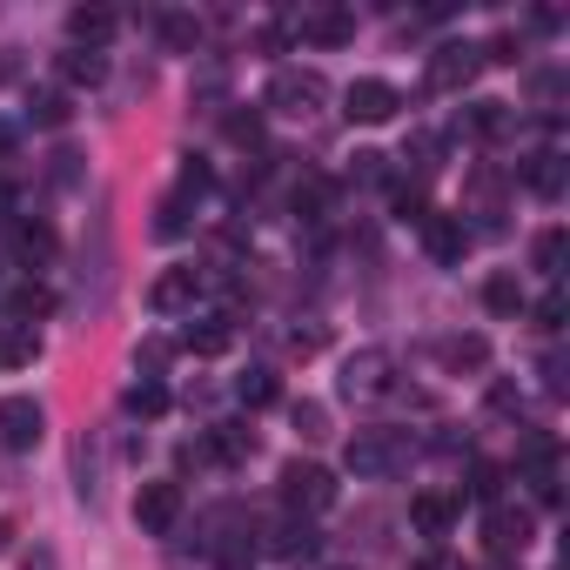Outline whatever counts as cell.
<instances>
[{
  "label": "cell",
  "instance_id": "obj_1",
  "mask_svg": "<svg viewBox=\"0 0 570 570\" xmlns=\"http://www.w3.org/2000/svg\"><path fill=\"white\" fill-rule=\"evenodd\" d=\"M323 101H330V81H323L316 68H282V75L268 81V108H275V115H296V121H309Z\"/></svg>",
  "mask_w": 570,
  "mask_h": 570
},
{
  "label": "cell",
  "instance_id": "obj_2",
  "mask_svg": "<svg viewBox=\"0 0 570 570\" xmlns=\"http://www.w3.org/2000/svg\"><path fill=\"white\" fill-rule=\"evenodd\" d=\"M410 463V436L403 430H356L350 436V470L356 476H390Z\"/></svg>",
  "mask_w": 570,
  "mask_h": 570
},
{
  "label": "cell",
  "instance_id": "obj_3",
  "mask_svg": "<svg viewBox=\"0 0 570 570\" xmlns=\"http://www.w3.org/2000/svg\"><path fill=\"white\" fill-rule=\"evenodd\" d=\"M390 390H396V356H390V350H356V356L343 363V396L376 403V396H390Z\"/></svg>",
  "mask_w": 570,
  "mask_h": 570
},
{
  "label": "cell",
  "instance_id": "obj_4",
  "mask_svg": "<svg viewBox=\"0 0 570 570\" xmlns=\"http://www.w3.org/2000/svg\"><path fill=\"white\" fill-rule=\"evenodd\" d=\"M282 503L289 510H330L336 503V476L323 463H282Z\"/></svg>",
  "mask_w": 570,
  "mask_h": 570
},
{
  "label": "cell",
  "instance_id": "obj_5",
  "mask_svg": "<svg viewBox=\"0 0 570 570\" xmlns=\"http://www.w3.org/2000/svg\"><path fill=\"white\" fill-rule=\"evenodd\" d=\"M48 430V410L35 396H0V443L8 450H35Z\"/></svg>",
  "mask_w": 570,
  "mask_h": 570
},
{
  "label": "cell",
  "instance_id": "obj_6",
  "mask_svg": "<svg viewBox=\"0 0 570 570\" xmlns=\"http://www.w3.org/2000/svg\"><path fill=\"white\" fill-rule=\"evenodd\" d=\"M476 68H483V48L450 41V48H436V55H430V88H436V95H456V88H470V81H476Z\"/></svg>",
  "mask_w": 570,
  "mask_h": 570
},
{
  "label": "cell",
  "instance_id": "obj_7",
  "mask_svg": "<svg viewBox=\"0 0 570 570\" xmlns=\"http://www.w3.org/2000/svg\"><path fill=\"white\" fill-rule=\"evenodd\" d=\"M396 108H403V95H396L390 81H350V95H343V115H350V121H363V128L396 121Z\"/></svg>",
  "mask_w": 570,
  "mask_h": 570
},
{
  "label": "cell",
  "instance_id": "obj_8",
  "mask_svg": "<svg viewBox=\"0 0 570 570\" xmlns=\"http://www.w3.org/2000/svg\"><path fill=\"white\" fill-rule=\"evenodd\" d=\"M135 523H141L148 537H168V530L181 523V483H141V497H135Z\"/></svg>",
  "mask_w": 570,
  "mask_h": 570
},
{
  "label": "cell",
  "instance_id": "obj_9",
  "mask_svg": "<svg viewBox=\"0 0 570 570\" xmlns=\"http://www.w3.org/2000/svg\"><path fill=\"white\" fill-rule=\"evenodd\" d=\"M416 228H423V248H430L443 268H456V262L470 255V228H463V215H423Z\"/></svg>",
  "mask_w": 570,
  "mask_h": 570
},
{
  "label": "cell",
  "instance_id": "obj_10",
  "mask_svg": "<svg viewBox=\"0 0 570 570\" xmlns=\"http://www.w3.org/2000/svg\"><path fill=\"white\" fill-rule=\"evenodd\" d=\"M195 296H202V275H195V268H168V275L155 282V289H148V303H155L161 316H175V309H188Z\"/></svg>",
  "mask_w": 570,
  "mask_h": 570
},
{
  "label": "cell",
  "instance_id": "obj_11",
  "mask_svg": "<svg viewBox=\"0 0 570 570\" xmlns=\"http://www.w3.org/2000/svg\"><path fill=\"white\" fill-rule=\"evenodd\" d=\"M456 510H463V503H456L450 490H423V497L410 503V523H416L423 537H443V530L456 523Z\"/></svg>",
  "mask_w": 570,
  "mask_h": 570
},
{
  "label": "cell",
  "instance_id": "obj_12",
  "mask_svg": "<svg viewBox=\"0 0 570 570\" xmlns=\"http://www.w3.org/2000/svg\"><path fill=\"white\" fill-rule=\"evenodd\" d=\"M483 309H490V316H523V282H517L510 268H497V275L483 282Z\"/></svg>",
  "mask_w": 570,
  "mask_h": 570
},
{
  "label": "cell",
  "instance_id": "obj_13",
  "mask_svg": "<svg viewBox=\"0 0 570 570\" xmlns=\"http://www.w3.org/2000/svg\"><path fill=\"white\" fill-rule=\"evenodd\" d=\"M523 188L543 195V202H557L563 195V155H530L523 161Z\"/></svg>",
  "mask_w": 570,
  "mask_h": 570
},
{
  "label": "cell",
  "instance_id": "obj_14",
  "mask_svg": "<svg viewBox=\"0 0 570 570\" xmlns=\"http://www.w3.org/2000/svg\"><path fill=\"white\" fill-rule=\"evenodd\" d=\"M228 343H235V323H228V316H208V323H195V330L181 336L188 356H222Z\"/></svg>",
  "mask_w": 570,
  "mask_h": 570
},
{
  "label": "cell",
  "instance_id": "obj_15",
  "mask_svg": "<svg viewBox=\"0 0 570 570\" xmlns=\"http://www.w3.org/2000/svg\"><path fill=\"white\" fill-rule=\"evenodd\" d=\"M215 463H242V456H255V430H242V423H215V436L202 443Z\"/></svg>",
  "mask_w": 570,
  "mask_h": 570
},
{
  "label": "cell",
  "instance_id": "obj_16",
  "mask_svg": "<svg viewBox=\"0 0 570 570\" xmlns=\"http://www.w3.org/2000/svg\"><path fill=\"white\" fill-rule=\"evenodd\" d=\"M523 543H530V517H523V510H490V550L510 557V550H523Z\"/></svg>",
  "mask_w": 570,
  "mask_h": 570
},
{
  "label": "cell",
  "instance_id": "obj_17",
  "mask_svg": "<svg viewBox=\"0 0 570 570\" xmlns=\"http://www.w3.org/2000/svg\"><path fill=\"white\" fill-rule=\"evenodd\" d=\"M35 356H41L35 330H21V323H0V370H28Z\"/></svg>",
  "mask_w": 570,
  "mask_h": 570
},
{
  "label": "cell",
  "instance_id": "obj_18",
  "mask_svg": "<svg viewBox=\"0 0 570 570\" xmlns=\"http://www.w3.org/2000/svg\"><path fill=\"white\" fill-rule=\"evenodd\" d=\"M68 35H75V41L95 55V48L115 35V14H108V8H75V14H68Z\"/></svg>",
  "mask_w": 570,
  "mask_h": 570
},
{
  "label": "cell",
  "instance_id": "obj_19",
  "mask_svg": "<svg viewBox=\"0 0 570 570\" xmlns=\"http://www.w3.org/2000/svg\"><path fill=\"white\" fill-rule=\"evenodd\" d=\"M303 35H309L316 48H343V41H356V14H336V8H330V14H309Z\"/></svg>",
  "mask_w": 570,
  "mask_h": 570
},
{
  "label": "cell",
  "instance_id": "obj_20",
  "mask_svg": "<svg viewBox=\"0 0 570 570\" xmlns=\"http://www.w3.org/2000/svg\"><path fill=\"white\" fill-rule=\"evenodd\" d=\"M510 128H517V108H510V101H476V108H470V135L503 141Z\"/></svg>",
  "mask_w": 570,
  "mask_h": 570
},
{
  "label": "cell",
  "instance_id": "obj_21",
  "mask_svg": "<svg viewBox=\"0 0 570 570\" xmlns=\"http://www.w3.org/2000/svg\"><path fill=\"white\" fill-rule=\"evenodd\" d=\"M436 356H443V370H483L490 363V343L483 336H443Z\"/></svg>",
  "mask_w": 570,
  "mask_h": 570
},
{
  "label": "cell",
  "instance_id": "obj_22",
  "mask_svg": "<svg viewBox=\"0 0 570 570\" xmlns=\"http://www.w3.org/2000/svg\"><path fill=\"white\" fill-rule=\"evenodd\" d=\"M268 550H275V557H316V530H309L303 517H289V523L268 530Z\"/></svg>",
  "mask_w": 570,
  "mask_h": 570
},
{
  "label": "cell",
  "instance_id": "obj_23",
  "mask_svg": "<svg viewBox=\"0 0 570 570\" xmlns=\"http://www.w3.org/2000/svg\"><path fill=\"white\" fill-rule=\"evenodd\" d=\"M161 41H168L175 55H195V48H202V21H195V14H161Z\"/></svg>",
  "mask_w": 570,
  "mask_h": 570
},
{
  "label": "cell",
  "instance_id": "obj_24",
  "mask_svg": "<svg viewBox=\"0 0 570 570\" xmlns=\"http://www.w3.org/2000/svg\"><path fill=\"white\" fill-rule=\"evenodd\" d=\"M61 75H68L75 88H95V81L108 75V61H101V55H88V48H75V55H61Z\"/></svg>",
  "mask_w": 570,
  "mask_h": 570
},
{
  "label": "cell",
  "instance_id": "obj_25",
  "mask_svg": "<svg viewBox=\"0 0 570 570\" xmlns=\"http://www.w3.org/2000/svg\"><path fill=\"white\" fill-rule=\"evenodd\" d=\"M14 248H21L28 262H48V255H55V228H48V222H21V228H14Z\"/></svg>",
  "mask_w": 570,
  "mask_h": 570
},
{
  "label": "cell",
  "instance_id": "obj_26",
  "mask_svg": "<svg viewBox=\"0 0 570 570\" xmlns=\"http://www.w3.org/2000/svg\"><path fill=\"white\" fill-rule=\"evenodd\" d=\"M235 396H242L248 410H268V403H275V376H268V370H248V376L235 383Z\"/></svg>",
  "mask_w": 570,
  "mask_h": 570
},
{
  "label": "cell",
  "instance_id": "obj_27",
  "mask_svg": "<svg viewBox=\"0 0 570 570\" xmlns=\"http://www.w3.org/2000/svg\"><path fill=\"white\" fill-rule=\"evenodd\" d=\"M128 410H135V416H161V410H168V390L148 376V383H135V390H128Z\"/></svg>",
  "mask_w": 570,
  "mask_h": 570
},
{
  "label": "cell",
  "instance_id": "obj_28",
  "mask_svg": "<svg viewBox=\"0 0 570 570\" xmlns=\"http://www.w3.org/2000/svg\"><path fill=\"white\" fill-rule=\"evenodd\" d=\"M28 115H35V121H41V128H61V121H68V95H55V88H41V95H35V108H28Z\"/></svg>",
  "mask_w": 570,
  "mask_h": 570
},
{
  "label": "cell",
  "instance_id": "obj_29",
  "mask_svg": "<svg viewBox=\"0 0 570 570\" xmlns=\"http://www.w3.org/2000/svg\"><path fill=\"white\" fill-rule=\"evenodd\" d=\"M289 416H296V430H303L309 443H323V436H330V410H323V403H296Z\"/></svg>",
  "mask_w": 570,
  "mask_h": 570
},
{
  "label": "cell",
  "instance_id": "obj_30",
  "mask_svg": "<svg viewBox=\"0 0 570 570\" xmlns=\"http://www.w3.org/2000/svg\"><path fill=\"white\" fill-rule=\"evenodd\" d=\"M48 309H55V296H48V289H35V282H28V289H14V323L48 316Z\"/></svg>",
  "mask_w": 570,
  "mask_h": 570
},
{
  "label": "cell",
  "instance_id": "obj_31",
  "mask_svg": "<svg viewBox=\"0 0 570 570\" xmlns=\"http://www.w3.org/2000/svg\"><path fill=\"white\" fill-rule=\"evenodd\" d=\"M537 268H543V275L563 268V228H543V235H537Z\"/></svg>",
  "mask_w": 570,
  "mask_h": 570
},
{
  "label": "cell",
  "instance_id": "obj_32",
  "mask_svg": "<svg viewBox=\"0 0 570 570\" xmlns=\"http://www.w3.org/2000/svg\"><path fill=\"white\" fill-rule=\"evenodd\" d=\"M228 141L255 148V141H262V115H255V108H248V115H228Z\"/></svg>",
  "mask_w": 570,
  "mask_h": 570
},
{
  "label": "cell",
  "instance_id": "obj_33",
  "mask_svg": "<svg viewBox=\"0 0 570 570\" xmlns=\"http://www.w3.org/2000/svg\"><path fill=\"white\" fill-rule=\"evenodd\" d=\"M563 316H570V303H563V289H550L537 303V330H563Z\"/></svg>",
  "mask_w": 570,
  "mask_h": 570
},
{
  "label": "cell",
  "instance_id": "obj_34",
  "mask_svg": "<svg viewBox=\"0 0 570 570\" xmlns=\"http://www.w3.org/2000/svg\"><path fill=\"white\" fill-rule=\"evenodd\" d=\"M470 490H476V497L490 503V497L503 490V470H497V463H476V470H470Z\"/></svg>",
  "mask_w": 570,
  "mask_h": 570
},
{
  "label": "cell",
  "instance_id": "obj_35",
  "mask_svg": "<svg viewBox=\"0 0 570 570\" xmlns=\"http://www.w3.org/2000/svg\"><path fill=\"white\" fill-rule=\"evenodd\" d=\"M208 188V168L202 161H181V195H202Z\"/></svg>",
  "mask_w": 570,
  "mask_h": 570
},
{
  "label": "cell",
  "instance_id": "obj_36",
  "mask_svg": "<svg viewBox=\"0 0 570 570\" xmlns=\"http://www.w3.org/2000/svg\"><path fill=\"white\" fill-rule=\"evenodd\" d=\"M410 570H463V563H456V557H450V550H423V557H416V563H410Z\"/></svg>",
  "mask_w": 570,
  "mask_h": 570
},
{
  "label": "cell",
  "instance_id": "obj_37",
  "mask_svg": "<svg viewBox=\"0 0 570 570\" xmlns=\"http://www.w3.org/2000/svg\"><path fill=\"white\" fill-rule=\"evenodd\" d=\"M490 410H497V416H517V390H510V383H497V390H490Z\"/></svg>",
  "mask_w": 570,
  "mask_h": 570
},
{
  "label": "cell",
  "instance_id": "obj_38",
  "mask_svg": "<svg viewBox=\"0 0 570 570\" xmlns=\"http://www.w3.org/2000/svg\"><path fill=\"white\" fill-rule=\"evenodd\" d=\"M8 208H14V188H8V181H0V215H8Z\"/></svg>",
  "mask_w": 570,
  "mask_h": 570
},
{
  "label": "cell",
  "instance_id": "obj_39",
  "mask_svg": "<svg viewBox=\"0 0 570 570\" xmlns=\"http://www.w3.org/2000/svg\"><path fill=\"white\" fill-rule=\"evenodd\" d=\"M8 537H14V523H8V517H0V550H8Z\"/></svg>",
  "mask_w": 570,
  "mask_h": 570
},
{
  "label": "cell",
  "instance_id": "obj_40",
  "mask_svg": "<svg viewBox=\"0 0 570 570\" xmlns=\"http://www.w3.org/2000/svg\"><path fill=\"white\" fill-rule=\"evenodd\" d=\"M497 570H517V563H497Z\"/></svg>",
  "mask_w": 570,
  "mask_h": 570
}]
</instances>
